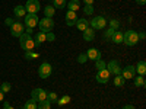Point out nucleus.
Masks as SVG:
<instances>
[{"instance_id": "nucleus-16", "label": "nucleus", "mask_w": 146, "mask_h": 109, "mask_svg": "<svg viewBox=\"0 0 146 109\" xmlns=\"http://www.w3.org/2000/svg\"><path fill=\"white\" fill-rule=\"evenodd\" d=\"M13 15H15V18H18V19L25 18V15H27V9H25V6H16V7L13 9Z\"/></svg>"}, {"instance_id": "nucleus-12", "label": "nucleus", "mask_w": 146, "mask_h": 109, "mask_svg": "<svg viewBox=\"0 0 146 109\" xmlns=\"http://www.w3.org/2000/svg\"><path fill=\"white\" fill-rule=\"evenodd\" d=\"M10 33H12V36H16V38H19V36L23 33V23H21V22H13V25L10 26Z\"/></svg>"}, {"instance_id": "nucleus-24", "label": "nucleus", "mask_w": 146, "mask_h": 109, "mask_svg": "<svg viewBox=\"0 0 146 109\" xmlns=\"http://www.w3.org/2000/svg\"><path fill=\"white\" fill-rule=\"evenodd\" d=\"M124 83H126V80H124L123 77H121V74H118V76H115V77H114V86L121 87Z\"/></svg>"}, {"instance_id": "nucleus-21", "label": "nucleus", "mask_w": 146, "mask_h": 109, "mask_svg": "<svg viewBox=\"0 0 146 109\" xmlns=\"http://www.w3.org/2000/svg\"><path fill=\"white\" fill-rule=\"evenodd\" d=\"M135 68H136V73H139L140 76H143L145 73H146V63H145V61H139Z\"/></svg>"}, {"instance_id": "nucleus-34", "label": "nucleus", "mask_w": 146, "mask_h": 109, "mask_svg": "<svg viewBox=\"0 0 146 109\" xmlns=\"http://www.w3.org/2000/svg\"><path fill=\"white\" fill-rule=\"evenodd\" d=\"M86 61H88L86 53H82V54H79V57H78V63H80V64H85Z\"/></svg>"}, {"instance_id": "nucleus-26", "label": "nucleus", "mask_w": 146, "mask_h": 109, "mask_svg": "<svg viewBox=\"0 0 146 109\" xmlns=\"http://www.w3.org/2000/svg\"><path fill=\"white\" fill-rule=\"evenodd\" d=\"M36 102L34 100V99H31V100H28V102H25V105H23V109H36Z\"/></svg>"}, {"instance_id": "nucleus-3", "label": "nucleus", "mask_w": 146, "mask_h": 109, "mask_svg": "<svg viewBox=\"0 0 146 109\" xmlns=\"http://www.w3.org/2000/svg\"><path fill=\"white\" fill-rule=\"evenodd\" d=\"M38 26H40L41 32H44V33L51 32V29L54 28V20L51 18H42L38 20Z\"/></svg>"}, {"instance_id": "nucleus-31", "label": "nucleus", "mask_w": 146, "mask_h": 109, "mask_svg": "<svg viewBox=\"0 0 146 109\" xmlns=\"http://www.w3.org/2000/svg\"><path fill=\"white\" fill-rule=\"evenodd\" d=\"M40 54H36V53H32V51H25V58L27 60H35V58H38Z\"/></svg>"}, {"instance_id": "nucleus-33", "label": "nucleus", "mask_w": 146, "mask_h": 109, "mask_svg": "<svg viewBox=\"0 0 146 109\" xmlns=\"http://www.w3.org/2000/svg\"><path fill=\"white\" fill-rule=\"evenodd\" d=\"M83 13L85 15H92L94 13V5H86L83 7Z\"/></svg>"}, {"instance_id": "nucleus-8", "label": "nucleus", "mask_w": 146, "mask_h": 109, "mask_svg": "<svg viewBox=\"0 0 146 109\" xmlns=\"http://www.w3.org/2000/svg\"><path fill=\"white\" fill-rule=\"evenodd\" d=\"M25 9H27V13H38L41 6H40L38 0H28L25 5Z\"/></svg>"}, {"instance_id": "nucleus-35", "label": "nucleus", "mask_w": 146, "mask_h": 109, "mask_svg": "<svg viewBox=\"0 0 146 109\" xmlns=\"http://www.w3.org/2000/svg\"><path fill=\"white\" fill-rule=\"evenodd\" d=\"M118 26H120V22H118L117 19H113V20H110V28H111V29L117 31V29H118Z\"/></svg>"}, {"instance_id": "nucleus-17", "label": "nucleus", "mask_w": 146, "mask_h": 109, "mask_svg": "<svg viewBox=\"0 0 146 109\" xmlns=\"http://www.w3.org/2000/svg\"><path fill=\"white\" fill-rule=\"evenodd\" d=\"M83 39L85 41H94L95 39V32L92 28H86L83 31Z\"/></svg>"}, {"instance_id": "nucleus-9", "label": "nucleus", "mask_w": 146, "mask_h": 109, "mask_svg": "<svg viewBox=\"0 0 146 109\" xmlns=\"http://www.w3.org/2000/svg\"><path fill=\"white\" fill-rule=\"evenodd\" d=\"M51 66L48 64V63H42L40 67H38V76L41 79H47V77H50L51 76Z\"/></svg>"}, {"instance_id": "nucleus-44", "label": "nucleus", "mask_w": 146, "mask_h": 109, "mask_svg": "<svg viewBox=\"0 0 146 109\" xmlns=\"http://www.w3.org/2000/svg\"><path fill=\"white\" fill-rule=\"evenodd\" d=\"M139 35V39H145V33L142 32V33H137Z\"/></svg>"}, {"instance_id": "nucleus-15", "label": "nucleus", "mask_w": 146, "mask_h": 109, "mask_svg": "<svg viewBox=\"0 0 146 109\" xmlns=\"http://www.w3.org/2000/svg\"><path fill=\"white\" fill-rule=\"evenodd\" d=\"M75 26H76L79 31H85L86 28H89V20L85 19V18H78V20H76V23H75Z\"/></svg>"}, {"instance_id": "nucleus-39", "label": "nucleus", "mask_w": 146, "mask_h": 109, "mask_svg": "<svg viewBox=\"0 0 146 109\" xmlns=\"http://www.w3.org/2000/svg\"><path fill=\"white\" fill-rule=\"evenodd\" d=\"M3 109H15L12 105H9V102H5V105H3Z\"/></svg>"}, {"instance_id": "nucleus-2", "label": "nucleus", "mask_w": 146, "mask_h": 109, "mask_svg": "<svg viewBox=\"0 0 146 109\" xmlns=\"http://www.w3.org/2000/svg\"><path fill=\"white\" fill-rule=\"evenodd\" d=\"M123 42H124L126 45H129V47L136 45V44L139 42V35H137V32L133 31V29H130V31H127L126 33H123Z\"/></svg>"}, {"instance_id": "nucleus-23", "label": "nucleus", "mask_w": 146, "mask_h": 109, "mask_svg": "<svg viewBox=\"0 0 146 109\" xmlns=\"http://www.w3.org/2000/svg\"><path fill=\"white\" fill-rule=\"evenodd\" d=\"M54 13H56L54 6H45V7H44V15H45V18H53Z\"/></svg>"}, {"instance_id": "nucleus-1", "label": "nucleus", "mask_w": 146, "mask_h": 109, "mask_svg": "<svg viewBox=\"0 0 146 109\" xmlns=\"http://www.w3.org/2000/svg\"><path fill=\"white\" fill-rule=\"evenodd\" d=\"M19 39H21V48L23 51H32L34 48H35V42L32 39V36L29 33H25L23 32L21 36H19Z\"/></svg>"}, {"instance_id": "nucleus-27", "label": "nucleus", "mask_w": 146, "mask_h": 109, "mask_svg": "<svg viewBox=\"0 0 146 109\" xmlns=\"http://www.w3.org/2000/svg\"><path fill=\"white\" fill-rule=\"evenodd\" d=\"M95 67H96V70H104L107 67V63L104 61L102 58H100V60H96V61H95Z\"/></svg>"}, {"instance_id": "nucleus-45", "label": "nucleus", "mask_w": 146, "mask_h": 109, "mask_svg": "<svg viewBox=\"0 0 146 109\" xmlns=\"http://www.w3.org/2000/svg\"><path fill=\"white\" fill-rule=\"evenodd\" d=\"M25 33H29V35H31V33H32V28H27V32H25Z\"/></svg>"}, {"instance_id": "nucleus-5", "label": "nucleus", "mask_w": 146, "mask_h": 109, "mask_svg": "<svg viewBox=\"0 0 146 109\" xmlns=\"http://www.w3.org/2000/svg\"><path fill=\"white\" fill-rule=\"evenodd\" d=\"M107 70H108V73L110 74H114V76H118V74H121V67H120V63L117 61V60H111L108 64H107V67H105Z\"/></svg>"}, {"instance_id": "nucleus-29", "label": "nucleus", "mask_w": 146, "mask_h": 109, "mask_svg": "<svg viewBox=\"0 0 146 109\" xmlns=\"http://www.w3.org/2000/svg\"><path fill=\"white\" fill-rule=\"evenodd\" d=\"M10 89H12V86H10V83H9V81H3V83H2V86H0V90H2L3 93H9Z\"/></svg>"}, {"instance_id": "nucleus-43", "label": "nucleus", "mask_w": 146, "mask_h": 109, "mask_svg": "<svg viewBox=\"0 0 146 109\" xmlns=\"http://www.w3.org/2000/svg\"><path fill=\"white\" fill-rule=\"evenodd\" d=\"M3 98H5V93H3L2 90H0V102H2V100H3Z\"/></svg>"}, {"instance_id": "nucleus-32", "label": "nucleus", "mask_w": 146, "mask_h": 109, "mask_svg": "<svg viewBox=\"0 0 146 109\" xmlns=\"http://www.w3.org/2000/svg\"><path fill=\"white\" fill-rule=\"evenodd\" d=\"M50 108H51V103L48 100H42V102H40L38 106H36V109H50Z\"/></svg>"}, {"instance_id": "nucleus-42", "label": "nucleus", "mask_w": 146, "mask_h": 109, "mask_svg": "<svg viewBox=\"0 0 146 109\" xmlns=\"http://www.w3.org/2000/svg\"><path fill=\"white\" fill-rule=\"evenodd\" d=\"M136 3H137V5H145L146 0H136Z\"/></svg>"}, {"instance_id": "nucleus-10", "label": "nucleus", "mask_w": 146, "mask_h": 109, "mask_svg": "<svg viewBox=\"0 0 146 109\" xmlns=\"http://www.w3.org/2000/svg\"><path fill=\"white\" fill-rule=\"evenodd\" d=\"M110 77H111V74L108 73L107 68H104V70H98V73H96V76H95L96 81H98V83H102V84L108 83V81H110Z\"/></svg>"}, {"instance_id": "nucleus-11", "label": "nucleus", "mask_w": 146, "mask_h": 109, "mask_svg": "<svg viewBox=\"0 0 146 109\" xmlns=\"http://www.w3.org/2000/svg\"><path fill=\"white\" fill-rule=\"evenodd\" d=\"M136 76V68L135 66H127L124 68H121V77L124 80H129V79H133Z\"/></svg>"}, {"instance_id": "nucleus-13", "label": "nucleus", "mask_w": 146, "mask_h": 109, "mask_svg": "<svg viewBox=\"0 0 146 109\" xmlns=\"http://www.w3.org/2000/svg\"><path fill=\"white\" fill-rule=\"evenodd\" d=\"M86 57L88 60H94V61H96V60L102 58V54L100 50H96V48H89V50L86 51Z\"/></svg>"}, {"instance_id": "nucleus-4", "label": "nucleus", "mask_w": 146, "mask_h": 109, "mask_svg": "<svg viewBox=\"0 0 146 109\" xmlns=\"http://www.w3.org/2000/svg\"><path fill=\"white\" fill-rule=\"evenodd\" d=\"M105 26H107V20H105V18H102V16H95V18L89 22V28H92L94 31L104 29Z\"/></svg>"}, {"instance_id": "nucleus-6", "label": "nucleus", "mask_w": 146, "mask_h": 109, "mask_svg": "<svg viewBox=\"0 0 146 109\" xmlns=\"http://www.w3.org/2000/svg\"><path fill=\"white\" fill-rule=\"evenodd\" d=\"M47 90H44V89H34L32 92H31V96H32V99L35 100V102H42V100H47Z\"/></svg>"}, {"instance_id": "nucleus-22", "label": "nucleus", "mask_w": 146, "mask_h": 109, "mask_svg": "<svg viewBox=\"0 0 146 109\" xmlns=\"http://www.w3.org/2000/svg\"><path fill=\"white\" fill-rule=\"evenodd\" d=\"M133 79H135V86H136V87H145V86H146V81H145L143 76H137V77L135 76Z\"/></svg>"}, {"instance_id": "nucleus-40", "label": "nucleus", "mask_w": 146, "mask_h": 109, "mask_svg": "<svg viewBox=\"0 0 146 109\" xmlns=\"http://www.w3.org/2000/svg\"><path fill=\"white\" fill-rule=\"evenodd\" d=\"M85 5H94V0H82Z\"/></svg>"}, {"instance_id": "nucleus-36", "label": "nucleus", "mask_w": 146, "mask_h": 109, "mask_svg": "<svg viewBox=\"0 0 146 109\" xmlns=\"http://www.w3.org/2000/svg\"><path fill=\"white\" fill-rule=\"evenodd\" d=\"M115 31L114 29H111V28H108L107 31H105V33H104V38H105V41H108L110 38H111V36H113V33H114Z\"/></svg>"}, {"instance_id": "nucleus-37", "label": "nucleus", "mask_w": 146, "mask_h": 109, "mask_svg": "<svg viewBox=\"0 0 146 109\" xmlns=\"http://www.w3.org/2000/svg\"><path fill=\"white\" fill-rule=\"evenodd\" d=\"M54 39H56V36H54V33H53V32H47V33H45V41L53 42Z\"/></svg>"}, {"instance_id": "nucleus-20", "label": "nucleus", "mask_w": 146, "mask_h": 109, "mask_svg": "<svg viewBox=\"0 0 146 109\" xmlns=\"http://www.w3.org/2000/svg\"><path fill=\"white\" fill-rule=\"evenodd\" d=\"M69 10H73V12H76L80 9V3H79V0H70L69 5H67Z\"/></svg>"}, {"instance_id": "nucleus-19", "label": "nucleus", "mask_w": 146, "mask_h": 109, "mask_svg": "<svg viewBox=\"0 0 146 109\" xmlns=\"http://www.w3.org/2000/svg\"><path fill=\"white\" fill-rule=\"evenodd\" d=\"M45 41V33L44 32H38L35 35V38H34V42H35V47H40L41 44H44Z\"/></svg>"}, {"instance_id": "nucleus-41", "label": "nucleus", "mask_w": 146, "mask_h": 109, "mask_svg": "<svg viewBox=\"0 0 146 109\" xmlns=\"http://www.w3.org/2000/svg\"><path fill=\"white\" fill-rule=\"evenodd\" d=\"M123 109H136V108L133 106V105H126V106H124Z\"/></svg>"}, {"instance_id": "nucleus-25", "label": "nucleus", "mask_w": 146, "mask_h": 109, "mask_svg": "<svg viewBox=\"0 0 146 109\" xmlns=\"http://www.w3.org/2000/svg\"><path fill=\"white\" fill-rule=\"evenodd\" d=\"M53 6L54 9H63L66 7V0H53Z\"/></svg>"}, {"instance_id": "nucleus-38", "label": "nucleus", "mask_w": 146, "mask_h": 109, "mask_svg": "<svg viewBox=\"0 0 146 109\" xmlns=\"http://www.w3.org/2000/svg\"><path fill=\"white\" fill-rule=\"evenodd\" d=\"M13 22H15V20H13V19H12V18H7V19L5 20V23H6V25H7V26H12V25H13Z\"/></svg>"}, {"instance_id": "nucleus-18", "label": "nucleus", "mask_w": 146, "mask_h": 109, "mask_svg": "<svg viewBox=\"0 0 146 109\" xmlns=\"http://www.w3.org/2000/svg\"><path fill=\"white\" fill-rule=\"evenodd\" d=\"M110 39H111L114 44H123V32H118V31H115Z\"/></svg>"}, {"instance_id": "nucleus-30", "label": "nucleus", "mask_w": 146, "mask_h": 109, "mask_svg": "<svg viewBox=\"0 0 146 109\" xmlns=\"http://www.w3.org/2000/svg\"><path fill=\"white\" fill-rule=\"evenodd\" d=\"M57 95L54 93V92H50V93H47V100L50 102V103H53V102H57Z\"/></svg>"}, {"instance_id": "nucleus-14", "label": "nucleus", "mask_w": 146, "mask_h": 109, "mask_svg": "<svg viewBox=\"0 0 146 109\" xmlns=\"http://www.w3.org/2000/svg\"><path fill=\"white\" fill-rule=\"evenodd\" d=\"M78 20V15H76V12H73V10H67L66 12V23H67V26H73L76 23Z\"/></svg>"}, {"instance_id": "nucleus-28", "label": "nucleus", "mask_w": 146, "mask_h": 109, "mask_svg": "<svg viewBox=\"0 0 146 109\" xmlns=\"http://www.w3.org/2000/svg\"><path fill=\"white\" fill-rule=\"evenodd\" d=\"M69 102H70V96H67V95H64L63 98L57 99V103H58L60 106H64V105H67Z\"/></svg>"}, {"instance_id": "nucleus-7", "label": "nucleus", "mask_w": 146, "mask_h": 109, "mask_svg": "<svg viewBox=\"0 0 146 109\" xmlns=\"http://www.w3.org/2000/svg\"><path fill=\"white\" fill-rule=\"evenodd\" d=\"M25 25H27V28H35L36 25H38V16H36V13H27L25 15Z\"/></svg>"}]
</instances>
